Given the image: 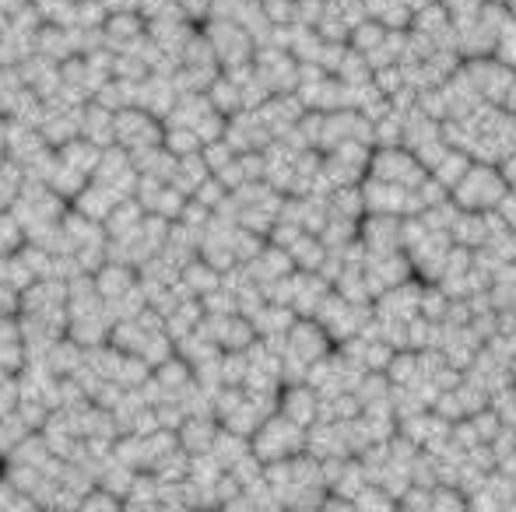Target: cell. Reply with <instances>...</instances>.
<instances>
[{
    "label": "cell",
    "mask_w": 516,
    "mask_h": 512,
    "mask_svg": "<svg viewBox=\"0 0 516 512\" xmlns=\"http://www.w3.org/2000/svg\"><path fill=\"white\" fill-rule=\"evenodd\" d=\"M502 197H506V179L492 165H467V172L453 186L460 211H495Z\"/></svg>",
    "instance_id": "1"
},
{
    "label": "cell",
    "mask_w": 516,
    "mask_h": 512,
    "mask_svg": "<svg viewBox=\"0 0 516 512\" xmlns=\"http://www.w3.org/2000/svg\"><path fill=\"white\" fill-rule=\"evenodd\" d=\"M369 172H373V179L404 186V190H415V186L425 179V165L418 162L411 151H401V148L376 151V155L369 158Z\"/></svg>",
    "instance_id": "2"
},
{
    "label": "cell",
    "mask_w": 516,
    "mask_h": 512,
    "mask_svg": "<svg viewBox=\"0 0 516 512\" xmlns=\"http://www.w3.org/2000/svg\"><path fill=\"white\" fill-rule=\"evenodd\" d=\"M502 179H506V183H516V144L506 151V162H502Z\"/></svg>",
    "instance_id": "3"
}]
</instances>
